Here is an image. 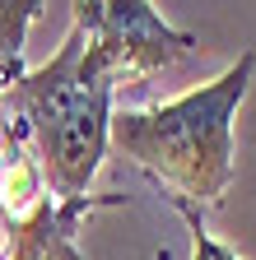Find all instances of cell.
Returning a JSON list of instances; mask_svg holds the SVG:
<instances>
[{
    "mask_svg": "<svg viewBox=\"0 0 256 260\" xmlns=\"http://www.w3.org/2000/svg\"><path fill=\"white\" fill-rule=\"evenodd\" d=\"M0 260H19V228L10 223L5 209H0Z\"/></svg>",
    "mask_w": 256,
    "mask_h": 260,
    "instance_id": "4",
    "label": "cell"
},
{
    "mask_svg": "<svg viewBox=\"0 0 256 260\" xmlns=\"http://www.w3.org/2000/svg\"><path fill=\"white\" fill-rule=\"evenodd\" d=\"M256 70V51L238 56L219 79L191 88L182 98L154 103L140 112L112 116V144L158 181L163 200L214 205L233 181V116L247 98Z\"/></svg>",
    "mask_w": 256,
    "mask_h": 260,
    "instance_id": "2",
    "label": "cell"
},
{
    "mask_svg": "<svg viewBox=\"0 0 256 260\" xmlns=\"http://www.w3.org/2000/svg\"><path fill=\"white\" fill-rule=\"evenodd\" d=\"M173 209L186 218V228H191V260H242L233 246H223L210 228H205V209H196V205H182V200H173Z\"/></svg>",
    "mask_w": 256,
    "mask_h": 260,
    "instance_id": "3",
    "label": "cell"
},
{
    "mask_svg": "<svg viewBox=\"0 0 256 260\" xmlns=\"http://www.w3.org/2000/svg\"><path fill=\"white\" fill-rule=\"evenodd\" d=\"M196 38L145 0H75L61 51L10 88V116L38 149L56 200H84L112 144V98L177 65Z\"/></svg>",
    "mask_w": 256,
    "mask_h": 260,
    "instance_id": "1",
    "label": "cell"
}]
</instances>
